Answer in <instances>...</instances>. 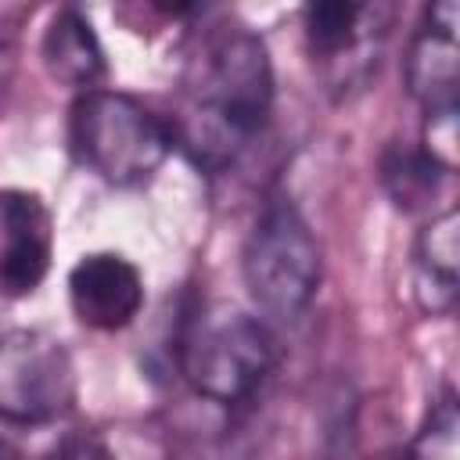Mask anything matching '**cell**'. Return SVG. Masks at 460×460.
Wrapping results in <instances>:
<instances>
[{"mask_svg": "<svg viewBox=\"0 0 460 460\" xmlns=\"http://www.w3.org/2000/svg\"><path fill=\"white\" fill-rule=\"evenodd\" d=\"M273 108V65L259 32L230 14L198 25L183 72L172 140L208 172L234 165Z\"/></svg>", "mask_w": 460, "mask_h": 460, "instance_id": "cell-1", "label": "cell"}, {"mask_svg": "<svg viewBox=\"0 0 460 460\" xmlns=\"http://www.w3.org/2000/svg\"><path fill=\"white\" fill-rule=\"evenodd\" d=\"M176 363L201 399L230 406L270 377L277 367V338L259 316L230 302H208L187 320Z\"/></svg>", "mask_w": 460, "mask_h": 460, "instance_id": "cell-2", "label": "cell"}, {"mask_svg": "<svg viewBox=\"0 0 460 460\" xmlns=\"http://www.w3.org/2000/svg\"><path fill=\"white\" fill-rule=\"evenodd\" d=\"M68 140L75 158L111 187L147 183L172 151V129L119 90H86L72 104Z\"/></svg>", "mask_w": 460, "mask_h": 460, "instance_id": "cell-3", "label": "cell"}, {"mask_svg": "<svg viewBox=\"0 0 460 460\" xmlns=\"http://www.w3.org/2000/svg\"><path fill=\"white\" fill-rule=\"evenodd\" d=\"M244 288L270 320H298L320 291V244L295 201L273 198L252 223L241 255Z\"/></svg>", "mask_w": 460, "mask_h": 460, "instance_id": "cell-4", "label": "cell"}, {"mask_svg": "<svg viewBox=\"0 0 460 460\" xmlns=\"http://www.w3.org/2000/svg\"><path fill=\"white\" fill-rule=\"evenodd\" d=\"M75 363L47 331L14 327L0 334V420L50 424L75 406Z\"/></svg>", "mask_w": 460, "mask_h": 460, "instance_id": "cell-5", "label": "cell"}, {"mask_svg": "<svg viewBox=\"0 0 460 460\" xmlns=\"http://www.w3.org/2000/svg\"><path fill=\"white\" fill-rule=\"evenodd\" d=\"M392 22L388 4H352V0H320L302 11V29L313 61L323 68L327 86H356L377 65L385 32Z\"/></svg>", "mask_w": 460, "mask_h": 460, "instance_id": "cell-6", "label": "cell"}, {"mask_svg": "<svg viewBox=\"0 0 460 460\" xmlns=\"http://www.w3.org/2000/svg\"><path fill=\"white\" fill-rule=\"evenodd\" d=\"M54 259V216L36 190H0V295H32Z\"/></svg>", "mask_w": 460, "mask_h": 460, "instance_id": "cell-7", "label": "cell"}, {"mask_svg": "<svg viewBox=\"0 0 460 460\" xmlns=\"http://www.w3.org/2000/svg\"><path fill=\"white\" fill-rule=\"evenodd\" d=\"M460 7L456 0H438L424 11L410 50H406V86L424 115L453 111L460 86Z\"/></svg>", "mask_w": 460, "mask_h": 460, "instance_id": "cell-8", "label": "cell"}, {"mask_svg": "<svg viewBox=\"0 0 460 460\" xmlns=\"http://www.w3.org/2000/svg\"><path fill=\"white\" fill-rule=\"evenodd\" d=\"M68 302L79 323L119 331L133 323L144 305V277L119 252H90L68 273Z\"/></svg>", "mask_w": 460, "mask_h": 460, "instance_id": "cell-9", "label": "cell"}, {"mask_svg": "<svg viewBox=\"0 0 460 460\" xmlns=\"http://www.w3.org/2000/svg\"><path fill=\"white\" fill-rule=\"evenodd\" d=\"M417 266V298L428 313H449L456 302V270H460V212L449 205L431 216L413 244Z\"/></svg>", "mask_w": 460, "mask_h": 460, "instance_id": "cell-10", "label": "cell"}, {"mask_svg": "<svg viewBox=\"0 0 460 460\" xmlns=\"http://www.w3.org/2000/svg\"><path fill=\"white\" fill-rule=\"evenodd\" d=\"M43 65L47 72L65 83V86H79L83 93L86 90H97V83L104 79V50H101V40L93 32V25L75 11V7H65L50 18L47 32H43Z\"/></svg>", "mask_w": 460, "mask_h": 460, "instance_id": "cell-11", "label": "cell"}, {"mask_svg": "<svg viewBox=\"0 0 460 460\" xmlns=\"http://www.w3.org/2000/svg\"><path fill=\"white\" fill-rule=\"evenodd\" d=\"M381 180L402 212H420L438 194L446 172L420 147H388L381 158Z\"/></svg>", "mask_w": 460, "mask_h": 460, "instance_id": "cell-12", "label": "cell"}, {"mask_svg": "<svg viewBox=\"0 0 460 460\" xmlns=\"http://www.w3.org/2000/svg\"><path fill=\"white\" fill-rule=\"evenodd\" d=\"M402 460H460V413H456L453 392H442L431 402V410H428L417 438L402 453Z\"/></svg>", "mask_w": 460, "mask_h": 460, "instance_id": "cell-13", "label": "cell"}, {"mask_svg": "<svg viewBox=\"0 0 460 460\" xmlns=\"http://www.w3.org/2000/svg\"><path fill=\"white\" fill-rule=\"evenodd\" d=\"M43 460H111L104 442L93 435V431H72L65 435Z\"/></svg>", "mask_w": 460, "mask_h": 460, "instance_id": "cell-14", "label": "cell"}, {"mask_svg": "<svg viewBox=\"0 0 460 460\" xmlns=\"http://www.w3.org/2000/svg\"><path fill=\"white\" fill-rule=\"evenodd\" d=\"M0 460H25V456H22L11 442H4V438H0Z\"/></svg>", "mask_w": 460, "mask_h": 460, "instance_id": "cell-15", "label": "cell"}, {"mask_svg": "<svg viewBox=\"0 0 460 460\" xmlns=\"http://www.w3.org/2000/svg\"><path fill=\"white\" fill-rule=\"evenodd\" d=\"M370 460H402V453H377V456H370Z\"/></svg>", "mask_w": 460, "mask_h": 460, "instance_id": "cell-16", "label": "cell"}]
</instances>
